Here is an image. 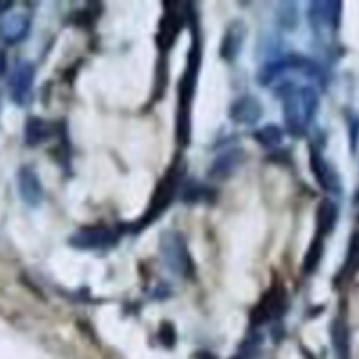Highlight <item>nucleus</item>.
Instances as JSON below:
<instances>
[{
  "instance_id": "obj_1",
  "label": "nucleus",
  "mask_w": 359,
  "mask_h": 359,
  "mask_svg": "<svg viewBox=\"0 0 359 359\" xmlns=\"http://www.w3.org/2000/svg\"><path fill=\"white\" fill-rule=\"evenodd\" d=\"M318 105V98L311 88H300L286 97L284 102V114H286V125L293 135H302L307 128L309 121L312 119Z\"/></svg>"
},
{
  "instance_id": "obj_2",
  "label": "nucleus",
  "mask_w": 359,
  "mask_h": 359,
  "mask_svg": "<svg viewBox=\"0 0 359 359\" xmlns=\"http://www.w3.org/2000/svg\"><path fill=\"white\" fill-rule=\"evenodd\" d=\"M160 252L165 265L181 277H189L193 273V259L189 256L188 245L177 231H165L160 238Z\"/></svg>"
},
{
  "instance_id": "obj_3",
  "label": "nucleus",
  "mask_w": 359,
  "mask_h": 359,
  "mask_svg": "<svg viewBox=\"0 0 359 359\" xmlns=\"http://www.w3.org/2000/svg\"><path fill=\"white\" fill-rule=\"evenodd\" d=\"M179 179H181L179 167L177 165H174V167H170V170L167 172V175H165L160 182H158L156 189H154L153 198H151L149 209L146 210V214H144L142 219L139 221V224H135V226H139L137 230H142L146 224L153 223V221L156 219V217L160 216V214L163 212L168 205H170L172 200H174V196H175V193H177Z\"/></svg>"
},
{
  "instance_id": "obj_4",
  "label": "nucleus",
  "mask_w": 359,
  "mask_h": 359,
  "mask_svg": "<svg viewBox=\"0 0 359 359\" xmlns=\"http://www.w3.org/2000/svg\"><path fill=\"white\" fill-rule=\"evenodd\" d=\"M287 307V293L283 287V284L276 283L262 297L259 304L252 309L251 323L255 326L269 323L272 319L279 318L284 314Z\"/></svg>"
},
{
  "instance_id": "obj_5",
  "label": "nucleus",
  "mask_w": 359,
  "mask_h": 359,
  "mask_svg": "<svg viewBox=\"0 0 359 359\" xmlns=\"http://www.w3.org/2000/svg\"><path fill=\"white\" fill-rule=\"evenodd\" d=\"M116 235L111 228L105 226H86L77 230L70 237L69 244L76 249H102L114 244Z\"/></svg>"
},
{
  "instance_id": "obj_6",
  "label": "nucleus",
  "mask_w": 359,
  "mask_h": 359,
  "mask_svg": "<svg viewBox=\"0 0 359 359\" xmlns=\"http://www.w3.org/2000/svg\"><path fill=\"white\" fill-rule=\"evenodd\" d=\"M35 69L32 63L21 62L14 67L13 74L9 79V93L16 104H23L27 100L28 93H30L32 86H34Z\"/></svg>"
},
{
  "instance_id": "obj_7",
  "label": "nucleus",
  "mask_w": 359,
  "mask_h": 359,
  "mask_svg": "<svg viewBox=\"0 0 359 359\" xmlns=\"http://www.w3.org/2000/svg\"><path fill=\"white\" fill-rule=\"evenodd\" d=\"M230 116L235 123L255 125V123L259 121V118L263 116V107L262 104H259L258 98L251 97V95H245V97H241L233 105H231Z\"/></svg>"
},
{
  "instance_id": "obj_8",
  "label": "nucleus",
  "mask_w": 359,
  "mask_h": 359,
  "mask_svg": "<svg viewBox=\"0 0 359 359\" xmlns=\"http://www.w3.org/2000/svg\"><path fill=\"white\" fill-rule=\"evenodd\" d=\"M18 191H20L23 202H27L32 207L39 205L42 200V195H44L37 174L34 170H30V168H21L20 174H18Z\"/></svg>"
},
{
  "instance_id": "obj_9",
  "label": "nucleus",
  "mask_w": 359,
  "mask_h": 359,
  "mask_svg": "<svg viewBox=\"0 0 359 359\" xmlns=\"http://www.w3.org/2000/svg\"><path fill=\"white\" fill-rule=\"evenodd\" d=\"M28 28H30V21L27 16L13 14V16H7L0 21V37L7 44H16L27 37Z\"/></svg>"
},
{
  "instance_id": "obj_10",
  "label": "nucleus",
  "mask_w": 359,
  "mask_h": 359,
  "mask_svg": "<svg viewBox=\"0 0 359 359\" xmlns=\"http://www.w3.org/2000/svg\"><path fill=\"white\" fill-rule=\"evenodd\" d=\"M167 4L168 11L163 16V20H161L160 32H158V46H160L161 51H163V49L167 51L168 48L174 46L175 39H177L179 35V30H181V18H179V13L170 6V2Z\"/></svg>"
},
{
  "instance_id": "obj_11",
  "label": "nucleus",
  "mask_w": 359,
  "mask_h": 359,
  "mask_svg": "<svg viewBox=\"0 0 359 359\" xmlns=\"http://www.w3.org/2000/svg\"><path fill=\"white\" fill-rule=\"evenodd\" d=\"M244 35L245 28L241 21L233 23L226 30L223 42H221V56H223L226 62H231V60L238 55V51H241L242 48V42H244Z\"/></svg>"
},
{
  "instance_id": "obj_12",
  "label": "nucleus",
  "mask_w": 359,
  "mask_h": 359,
  "mask_svg": "<svg viewBox=\"0 0 359 359\" xmlns=\"http://www.w3.org/2000/svg\"><path fill=\"white\" fill-rule=\"evenodd\" d=\"M242 161L241 151H228V153L221 154L216 161H214L212 168H210V177L214 179H226L233 174L238 168Z\"/></svg>"
},
{
  "instance_id": "obj_13",
  "label": "nucleus",
  "mask_w": 359,
  "mask_h": 359,
  "mask_svg": "<svg viewBox=\"0 0 359 359\" xmlns=\"http://www.w3.org/2000/svg\"><path fill=\"white\" fill-rule=\"evenodd\" d=\"M339 219V209L332 200H323L318 207V235L325 238L335 228Z\"/></svg>"
},
{
  "instance_id": "obj_14",
  "label": "nucleus",
  "mask_w": 359,
  "mask_h": 359,
  "mask_svg": "<svg viewBox=\"0 0 359 359\" xmlns=\"http://www.w3.org/2000/svg\"><path fill=\"white\" fill-rule=\"evenodd\" d=\"M51 126L41 118H28L25 125V142L30 147L46 142L51 137Z\"/></svg>"
},
{
  "instance_id": "obj_15",
  "label": "nucleus",
  "mask_w": 359,
  "mask_h": 359,
  "mask_svg": "<svg viewBox=\"0 0 359 359\" xmlns=\"http://www.w3.org/2000/svg\"><path fill=\"white\" fill-rule=\"evenodd\" d=\"M311 168L316 181L321 184L323 189H333V174L326 161L323 160L321 154L316 149H311Z\"/></svg>"
},
{
  "instance_id": "obj_16",
  "label": "nucleus",
  "mask_w": 359,
  "mask_h": 359,
  "mask_svg": "<svg viewBox=\"0 0 359 359\" xmlns=\"http://www.w3.org/2000/svg\"><path fill=\"white\" fill-rule=\"evenodd\" d=\"M323 252H325V242H323V237H316L314 241H312V244L309 245V251L305 252V258H304V265H302V269H304L305 273H314L316 269L319 266V263H321L323 259Z\"/></svg>"
},
{
  "instance_id": "obj_17",
  "label": "nucleus",
  "mask_w": 359,
  "mask_h": 359,
  "mask_svg": "<svg viewBox=\"0 0 359 359\" xmlns=\"http://www.w3.org/2000/svg\"><path fill=\"white\" fill-rule=\"evenodd\" d=\"M332 335H333V344H335L337 347V353H339V358L340 359L349 358V332H347L346 323L337 319V321L333 323Z\"/></svg>"
},
{
  "instance_id": "obj_18",
  "label": "nucleus",
  "mask_w": 359,
  "mask_h": 359,
  "mask_svg": "<svg viewBox=\"0 0 359 359\" xmlns=\"http://www.w3.org/2000/svg\"><path fill=\"white\" fill-rule=\"evenodd\" d=\"M359 272V233H354L351 238L349 252H347L346 265L342 269V279L349 280Z\"/></svg>"
},
{
  "instance_id": "obj_19",
  "label": "nucleus",
  "mask_w": 359,
  "mask_h": 359,
  "mask_svg": "<svg viewBox=\"0 0 359 359\" xmlns=\"http://www.w3.org/2000/svg\"><path fill=\"white\" fill-rule=\"evenodd\" d=\"M255 139L263 147H277L283 144L284 133L277 125H266L255 133Z\"/></svg>"
},
{
  "instance_id": "obj_20",
  "label": "nucleus",
  "mask_w": 359,
  "mask_h": 359,
  "mask_svg": "<svg viewBox=\"0 0 359 359\" xmlns=\"http://www.w3.org/2000/svg\"><path fill=\"white\" fill-rule=\"evenodd\" d=\"M160 340L165 347H174L177 342V332L172 323H161L160 328Z\"/></svg>"
},
{
  "instance_id": "obj_21",
  "label": "nucleus",
  "mask_w": 359,
  "mask_h": 359,
  "mask_svg": "<svg viewBox=\"0 0 359 359\" xmlns=\"http://www.w3.org/2000/svg\"><path fill=\"white\" fill-rule=\"evenodd\" d=\"M203 188L200 184H188L186 186L184 193H182V198L184 202H196V200L202 198Z\"/></svg>"
},
{
  "instance_id": "obj_22",
  "label": "nucleus",
  "mask_w": 359,
  "mask_h": 359,
  "mask_svg": "<svg viewBox=\"0 0 359 359\" xmlns=\"http://www.w3.org/2000/svg\"><path fill=\"white\" fill-rule=\"evenodd\" d=\"M6 69H7V60H6V53H4L2 49H0V76H2V74L6 72Z\"/></svg>"
},
{
  "instance_id": "obj_23",
  "label": "nucleus",
  "mask_w": 359,
  "mask_h": 359,
  "mask_svg": "<svg viewBox=\"0 0 359 359\" xmlns=\"http://www.w3.org/2000/svg\"><path fill=\"white\" fill-rule=\"evenodd\" d=\"M13 7V2L11 0H0V14H4L6 11H9Z\"/></svg>"
},
{
  "instance_id": "obj_24",
  "label": "nucleus",
  "mask_w": 359,
  "mask_h": 359,
  "mask_svg": "<svg viewBox=\"0 0 359 359\" xmlns=\"http://www.w3.org/2000/svg\"><path fill=\"white\" fill-rule=\"evenodd\" d=\"M195 358L196 359H217L214 354H210V353H198Z\"/></svg>"
},
{
  "instance_id": "obj_25",
  "label": "nucleus",
  "mask_w": 359,
  "mask_h": 359,
  "mask_svg": "<svg viewBox=\"0 0 359 359\" xmlns=\"http://www.w3.org/2000/svg\"><path fill=\"white\" fill-rule=\"evenodd\" d=\"M233 359H244L242 356H238V358H233Z\"/></svg>"
},
{
  "instance_id": "obj_26",
  "label": "nucleus",
  "mask_w": 359,
  "mask_h": 359,
  "mask_svg": "<svg viewBox=\"0 0 359 359\" xmlns=\"http://www.w3.org/2000/svg\"><path fill=\"white\" fill-rule=\"evenodd\" d=\"M358 219H359V216H358Z\"/></svg>"
}]
</instances>
